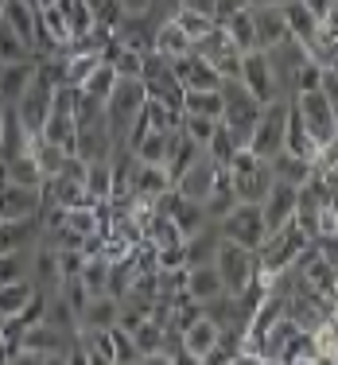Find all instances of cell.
<instances>
[{
	"label": "cell",
	"mask_w": 338,
	"mask_h": 365,
	"mask_svg": "<svg viewBox=\"0 0 338 365\" xmlns=\"http://www.w3.org/2000/svg\"><path fill=\"white\" fill-rule=\"evenodd\" d=\"M113 82H117V71H113L109 63H98L90 74L82 78V86H74V90H82V93H90V98H101V101H106L109 90H113Z\"/></svg>",
	"instance_id": "obj_39"
},
{
	"label": "cell",
	"mask_w": 338,
	"mask_h": 365,
	"mask_svg": "<svg viewBox=\"0 0 338 365\" xmlns=\"http://www.w3.org/2000/svg\"><path fill=\"white\" fill-rule=\"evenodd\" d=\"M214 272H218L222 280V292L225 295H237L245 292L249 284L257 280V253L245 245H237V241H218V249H214Z\"/></svg>",
	"instance_id": "obj_5"
},
{
	"label": "cell",
	"mask_w": 338,
	"mask_h": 365,
	"mask_svg": "<svg viewBox=\"0 0 338 365\" xmlns=\"http://www.w3.org/2000/svg\"><path fill=\"white\" fill-rule=\"evenodd\" d=\"M78 284L86 288V295H106L109 288V260L106 257H86L82 268H78Z\"/></svg>",
	"instance_id": "obj_32"
},
{
	"label": "cell",
	"mask_w": 338,
	"mask_h": 365,
	"mask_svg": "<svg viewBox=\"0 0 338 365\" xmlns=\"http://www.w3.org/2000/svg\"><path fill=\"white\" fill-rule=\"evenodd\" d=\"M296 195H299V187H288V182L272 179L268 195L261 198V222H265V233L280 230V225H288L292 218H296Z\"/></svg>",
	"instance_id": "obj_14"
},
{
	"label": "cell",
	"mask_w": 338,
	"mask_h": 365,
	"mask_svg": "<svg viewBox=\"0 0 338 365\" xmlns=\"http://www.w3.org/2000/svg\"><path fill=\"white\" fill-rule=\"evenodd\" d=\"M183 113L190 117H222V93L218 90H183Z\"/></svg>",
	"instance_id": "obj_34"
},
{
	"label": "cell",
	"mask_w": 338,
	"mask_h": 365,
	"mask_svg": "<svg viewBox=\"0 0 338 365\" xmlns=\"http://www.w3.org/2000/svg\"><path fill=\"white\" fill-rule=\"evenodd\" d=\"M4 365H43V354H31V350H16Z\"/></svg>",
	"instance_id": "obj_49"
},
{
	"label": "cell",
	"mask_w": 338,
	"mask_h": 365,
	"mask_svg": "<svg viewBox=\"0 0 338 365\" xmlns=\"http://www.w3.org/2000/svg\"><path fill=\"white\" fill-rule=\"evenodd\" d=\"M51 93H55L51 86H43V82L31 78V86L12 101V109H16V117H20V125H24V133H28V136L43 133V120H47V109H51Z\"/></svg>",
	"instance_id": "obj_10"
},
{
	"label": "cell",
	"mask_w": 338,
	"mask_h": 365,
	"mask_svg": "<svg viewBox=\"0 0 338 365\" xmlns=\"http://www.w3.org/2000/svg\"><path fill=\"white\" fill-rule=\"evenodd\" d=\"M292 365H315V358H311V361H292Z\"/></svg>",
	"instance_id": "obj_56"
},
{
	"label": "cell",
	"mask_w": 338,
	"mask_h": 365,
	"mask_svg": "<svg viewBox=\"0 0 338 365\" xmlns=\"http://www.w3.org/2000/svg\"><path fill=\"white\" fill-rule=\"evenodd\" d=\"M307 241L311 237L299 230L296 222H288V225H280V230L265 233V241L253 249V253H257V276L268 280V276L292 268V264H296V257H299V249L307 245Z\"/></svg>",
	"instance_id": "obj_3"
},
{
	"label": "cell",
	"mask_w": 338,
	"mask_h": 365,
	"mask_svg": "<svg viewBox=\"0 0 338 365\" xmlns=\"http://www.w3.org/2000/svg\"><path fill=\"white\" fill-rule=\"evenodd\" d=\"M28 55H31L28 43L16 36L8 24H0V63H20V58H28Z\"/></svg>",
	"instance_id": "obj_42"
},
{
	"label": "cell",
	"mask_w": 338,
	"mask_h": 365,
	"mask_svg": "<svg viewBox=\"0 0 338 365\" xmlns=\"http://www.w3.org/2000/svg\"><path fill=\"white\" fill-rule=\"evenodd\" d=\"M190 51H195L206 66H214V74H218V78H237L241 74V51L225 39V31L218 28V24H214L203 39H195V47H190Z\"/></svg>",
	"instance_id": "obj_8"
},
{
	"label": "cell",
	"mask_w": 338,
	"mask_h": 365,
	"mask_svg": "<svg viewBox=\"0 0 338 365\" xmlns=\"http://www.w3.org/2000/svg\"><path fill=\"white\" fill-rule=\"evenodd\" d=\"M315 358V342H311V330H296V334L288 338V342L280 346V354H276V365H292V361H311Z\"/></svg>",
	"instance_id": "obj_37"
},
{
	"label": "cell",
	"mask_w": 338,
	"mask_h": 365,
	"mask_svg": "<svg viewBox=\"0 0 338 365\" xmlns=\"http://www.w3.org/2000/svg\"><path fill=\"white\" fill-rule=\"evenodd\" d=\"M39 214H43V190L39 187H20V182H4L0 187V222L39 218Z\"/></svg>",
	"instance_id": "obj_12"
},
{
	"label": "cell",
	"mask_w": 338,
	"mask_h": 365,
	"mask_svg": "<svg viewBox=\"0 0 338 365\" xmlns=\"http://www.w3.org/2000/svg\"><path fill=\"white\" fill-rule=\"evenodd\" d=\"M55 4H63V0H31V8H55Z\"/></svg>",
	"instance_id": "obj_54"
},
{
	"label": "cell",
	"mask_w": 338,
	"mask_h": 365,
	"mask_svg": "<svg viewBox=\"0 0 338 365\" xmlns=\"http://www.w3.org/2000/svg\"><path fill=\"white\" fill-rule=\"evenodd\" d=\"M168 187H171V179H168V171H163V168H148V163H136L133 190H128V195H133L136 202L152 206V202H155V198H160Z\"/></svg>",
	"instance_id": "obj_23"
},
{
	"label": "cell",
	"mask_w": 338,
	"mask_h": 365,
	"mask_svg": "<svg viewBox=\"0 0 338 365\" xmlns=\"http://www.w3.org/2000/svg\"><path fill=\"white\" fill-rule=\"evenodd\" d=\"M261 4H288V0H249V8H261Z\"/></svg>",
	"instance_id": "obj_55"
},
{
	"label": "cell",
	"mask_w": 338,
	"mask_h": 365,
	"mask_svg": "<svg viewBox=\"0 0 338 365\" xmlns=\"http://www.w3.org/2000/svg\"><path fill=\"white\" fill-rule=\"evenodd\" d=\"M43 233V218H20V222H0V253L36 245Z\"/></svg>",
	"instance_id": "obj_25"
},
{
	"label": "cell",
	"mask_w": 338,
	"mask_h": 365,
	"mask_svg": "<svg viewBox=\"0 0 338 365\" xmlns=\"http://www.w3.org/2000/svg\"><path fill=\"white\" fill-rule=\"evenodd\" d=\"M183 295L190 303H210L222 295V280L218 272H214V264H198V268H187V280H183Z\"/></svg>",
	"instance_id": "obj_21"
},
{
	"label": "cell",
	"mask_w": 338,
	"mask_h": 365,
	"mask_svg": "<svg viewBox=\"0 0 338 365\" xmlns=\"http://www.w3.org/2000/svg\"><path fill=\"white\" fill-rule=\"evenodd\" d=\"M43 365H66V354H47V358H43Z\"/></svg>",
	"instance_id": "obj_53"
},
{
	"label": "cell",
	"mask_w": 338,
	"mask_h": 365,
	"mask_svg": "<svg viewBox=\"0 0 338 365\" xmlns=\"http://www.w3.org/2000/svg\"><path fill=\"white\" fill-rule=\"evenodd\" d=\"M0 24H8L28 47L36 43V8L28 0H0Z\"/></svg>",
	"instance_id": "obj_22"
},
{
	"label": "cell",
	"mask_w": 338,
	"mask_h": 365,
	"mask_svg": "<svg viewBox=\"0 0 338 365\" xmlns=\"http://www.w3.org/2000/svg\"><path fill=\"white\" fill-rule=\"evenodd\" d=\"M31 253H36V245H24V249H12V253H0V284L31 280Z\"/></svg>",
	"instance_id": "obj_31"
},
{
	"label": "cell",
	"mask_w": 338,
	"mask_h": 365,
	"mask_svg": "<svg viewBox=\"0 0 338 365\" xmlns=\"http://www.w3.org/2000/svg\"><path fill=\"white\" fill-rule=\"evenodd\" d=\"M171 20H175V28L183 31V36H187L190 43H195V39H203L206 31L214 28V20H210V16H203V12H190V8H179V12L171 16Z\"/></svg>",
	"instance_id": "obj_41"
},
{
	"label": "cell",
	"mask_w": 338,
	"mask_h": 365,
	"mask_svg": "<svg viewBox=\"0 0 338 365\" xmlns=\"http://www.w3.org/2000/svg\"><path fill=\"white\" fill-rule=\"evenodd\" d=\"M78 342V334H63V330H55V327H47L39 319V323H31V327H24L20 330V350H31V354H66L71 346Z\"/></svg>",
	"instance_id": "obj_15"
},
{
	"label": "cell",
	"mask_w": 338,
	"mask_h": 365,
	"mask_svg": "<svg viewBox=\"0 0 338 365\" xmlns=\"http://www.w3.org/2000/svg\"><path fill=\"white\" fill-rule=\"evenodd\" d=\"M218 28L225 31V39L233 43V47L245 55V51H257V39H253V16H249V8H241V12H233L230 20H222Z\"/></svg>",
	"instance_id": "obj_28"
},
{
	"label": "cell",
	"mask_w": 338,
	"mask_h": 365,
	"mask_svg": "<svg viewBox=\"0 0 338 365\" xmlns=\"http://www.w3.org/2000/svg\"><path fill=\"white\" fill-rule=\"evenodd\" d=\"M268 171H272V179L288 182V187H303V182L315 175V168H311L307 160H299V155H292V152H276L272 160H268Z\"/></svg>",
	"instance_id": "obj_26"
},
{
	"label": "cell",
	"mask_w": 338,
	"mask_h": 365,
	"mask_svg": "<svg viewBox=\"0 0 338 365\" xmlns=\"http://www.w3.org/2000/svg\"><path fill=\"white\" fill-rule=\"evenodd\" d=\"M237 82L245 86L249 93H253L261 106H268V101H276L280 93H276V82H272V71H268V58L265 51H245L241 55V74Z\"/></svg>",
	"instance_id": "obj_13"
},
{
	"label": "cell",
	"mask_w": 338,
	"mask_h": 365,
	"mask_svg": "<svg viewBox=\"0 0 338 365\" xmlns=\"http://www.w3.org/2000/svg\"><path fill=\"white\" fill-rule=\"evenodd\" d=\"M225 175H230V190H233L237 202L261 206V198L268 195V187H272V171H268V163L257 160L249 148H237V152H233V160L225 163Z\"/></svg>",
	"instance_id": "obj_4"
},
{
	"label": "cell",
	"mask_w": 338,
	"mask_h": 365,
	"mask_svg": "<svg viewBox=\"0 0 338 365\" xmlns=\"http://www.w3.org/2000/svg\"><path fill=\"white\" fill-rule=\"evenodd\" d=\"M4 323H8V319H4V315H0V334H4Z\"/></svg>",
	"instance_id": "obj_57"
},
{
	"label": "cell",
	"mask_w": 338,
	"mask_h": 365,
	"mask_svg": "<svg viewBox=\"0 0 338 365\" xmlns=\"http://www.w3.org/2000/svg\"><path fill=\"white\" fill-rule=\"evenodd\" d=\"M241 8H249V0H214V24L230 20V16L241 12Z\"/></svg>",
	"instance_id": "obj_48"
},
{
	"label": "cell",
	"mask_w": 338,
	"mask_h": 365,
	"mask_svg": "<svg viewBox=\"0 0 338 365\" xmlns=\"http://www.w3.org/2000/svg\"><path fill=\"white\" fill-rule=\"evenodd\" d=\"M299 4L307 8L319 24H331L334 20V0H299Z\"/></svg>",
	"instance_id": "obj_47"
},
{
	"label": "cell",
	"mask_w": 338,
	"mask_h": 365,
	"mask_svg": "<svg viewBox=\"0 0 338 365\" xmlns=\"http://www.w3.org/2000/svg\"><path fill=\"white\" fill-rule=\"evenodd\" d=\"M218 93H222V117H218V125L230 133L233 144L245 148L249 136H253V128H257V120H261V109L265 106L237 82V78H222Z\"/></svg>",
	"instance_id": "obj_1"
},
{
	"label": "cell",
	"mask_w": 338,
	"mask_h": 365,
	"mask_svg": "<svg viewBox=\"0 0 338 365\" xmlns=\"http://www.w3.org/2000/svg\"><path fill=\"white\" fill-rule=\"evenodd\" d=\"M28 4H31V0H28Z\"/></svg>",
	"instance_id": "obj_58"
},
{
	"label": "cell",
	"mask_w": 338,
	"mask_h": 365,
	"mask_svg": "<svg viewBox=\"0 0 338 365\" xmlns=\"http://www.w3.org/2000/svg\"><path fill=\"white\" fill-rule=\"evenodd\" d=\"M31 155H36V163H39V175H43V182L47 179H55L58 171L66 168V160H71V155L63 152V148H55V144H47V140H31Z\"/></svg>",
	"instance_id": "obj_36"
},
{
	"label": "cell",
	"mask_w": 338,
	"mask_h": 365,
	"mask_svg": "<svg viewBox=\"0 0 338 365\" xmlns=\"http://www.w3.org/2000/svg\"><path fill=\"white\" fill-rule=\"evenodd\" d=\"M113 136H109V128H106V120L101 125H90V128H78V136H74V160H82V163H98V160H109L113 155Z\"/></svg>",
	"instance_id": "obj_17"
},
{
	"label": "cell",
	"mask_w": 338,
	"mask_h": 365,
	"mask_svg": "<svg viewBox=\"0 0 338 365\" xmlns=\"http://www.w3.org/2000/svg\"><path fill=\"white\" fill-rule=\"evenodd\" d=\"M190 47H195V43L175 28V20L160 24V28L152 31V51H155V55H163V58H179V55H187Z\"/></svg>",
	"instance_id": "obj_27"
},
{
	"label": "cell",
	"mask_w": 338,
	"mask_h": 365,
	"mask_svg": "<svg viewBox=\"0 0 338 365\" xmlns=\"http://www.w3.org/2000/svg\"><path fill=\"white\" fill-rule=\"evenodd\" d=\"M311 342H315V358H334V354H338V330H334V319H323V323L311 330Z\"/></svg>",
	"instance_id": "obj_43"
},
{
	"label": "cell",
	"mask_w": 338,
	"mask_h": 365,
	"mask_svg": "<svg viewBox=\"0 0 338 365\" xmlns=\"http://www.w3.org/2000/svg\"><path fill=\"white\" fill-rule=\"evenodd\" d=\"M133 346H136L140 358H144V354H160L163 350V323H160V319H152V315L144 319V323L133 330Z\"/></svg>",
	"instance_id": "obj_38"
},
{
	"label": "cell",
	"mask_w": 338,
	"mask_h": 365,
	"mask_svg": "<svg viewBox=\"0 0 338 365\" xmlns=\"http://www.w3.org/2000/svg\"><path fill=\"white\" fill-rule=\"evenodd\" d=\"M109 66L117 71V78H140V51L121 47V51H117V58H113Z\"/></svg>",
	"instance_id": "obj_46"
},
{
	"label": "cell",
	"mask_w": 338,
	"mask_h": 365,
	"mask_svg": "<svg viewBox=\"0 0 338 365\" xmlns=\"http://www.w3.org/2000/svg\"><path fill=\"white\" fill-rule=\"evenodd\" d=\"M31 78H36V55L20 58V63H0V101L12 106V101L31 86Z\"/></svg>",
	"instance_id": "obj_19"
},
{
	"label": "cell",
	"mask_w": 338,
	"mask_h": 365,
	"mask_svg": "<svg viewBox=\"0 0 338 365\" xmlns=\"http://www.w3.org/2000/svg\"><path fill=\"white\" fill-rule=\"evenodd\" d=\"M284 125H288V101L276 98L268 101V106L261 109V120H257L253 136H249V152L257 155V160H272L276 152H284Z\"/></svg>",
	"instance_id": "obj_7"
},
{
	"label": "cell",
	"mask_w": 338,
	"mask_h": 365,
	"mask_svg": "<svg viewBox=\"0 0 338 365\" xmlns=\"http://www.w3.org/2000/svg\"><path fill=\"white\" fill-rule=\"evenodd\" d=\"M218 171H222V168L203 152V155H198V160L183 171V175L171 182V190H175L179 198H187V202H203V198L210 195V187L218 182Z\"/></svg>",
	"instance_id": "obj_11"
},
{
	"label": "cell",
	"mask_w": 338,
	"mask_h": 365,
	"mask_svg": "<svg viewBox=\"0 0 338 365\" xmlns=\"http://www.w3.org/2000/svg\"><path fill=\"white\" fill-rule=\"evenodd\" d=\"M171 365H206V361L195 358V354H187V350H175L171 354Z\"/></svg>",
	"instance_id": "obj_51"
},
{
	"label": "cell",
	"mask_w": 338,
	"mask_h": 365,
	"mask_svg": "<svg viewBox=\"0 0 338 365\" xmlns=\"http://www.w3.org/2000/svg\"><path fill=\"white\" fill-rule=\"evenodd\" d=\"M214 225H218V233L225 241H237V245H245V249H257L265 241L261 206H253V202H237L222 222H214Z\"/></svg>",
	"instance_id": "obj_9"
},
{
	"label": "cell",
	"mask_w": 338,
	"mask_h": 365,
	"mask_svg": "<svg viewBox=\"0 0 338 365\" xmlns=\"http://www.w3.org/2000/svg\"><path fill=\"white\" fill-rule=\"evenodd\" d=\"M117 327V299L113 295H93L78 311V330H109Z\"/></svg>",
	"instance_id": "obj_24"
},
{
	"label": "cell",
	"mask_w": 338,
	"mask_h": 365,
	"mask_svg": "<svg viewBox=\"0 0 338 365\" xmlns=\"http://www.w3.org/2000/svg\"><path fill=\"white\" fill-rule=\"evenodd\" d=\"M203 152L210 155V160L218 163V168H225V163L233 160V152H237V144H233V140H230V133H225V128L218 125V128H214V136L206 140V148H203Z\"/></svg>",
	"instance_id": "obj_44"
},
{
	"label": "cell",
	"mask_w": 338,
	"mask_h": 365,
	"mask_svg": "<svg viewBox=\"0 0 338 365\" xmlns=\"http://www.w3.org/2000/svg\"><path fill=\"white\" fill-rule=\"evenodd\" d=\"M121 12L125 16H144L148 12V0H121Z\"/></svg>",
	"instance_id": "obj_50"
},
{
	"label": "cell",
	"mask_w": 338,
	"mask_h": 365,
	"mask_svg": "<svg viewBox=\"0 0 338 365\" xmlns=\"http://www.w3.org/2000/svg\"><path fill=\"white\" fill-rule=\"evenodd\" d=\"M292 109H296L303 133L311 136L315 148H327V144H338V106L327 93L319 90H303V93H292Z\"/></svg>",
	"instance_id": "obj_2"
},
{
	"label": "cell",
	"mask_w": 338,
	"mask_h": 365,
	"mask_svg": "<svg viewBox=\"0 0 338 365\" xmlns=\"http://www.w3.org/2000/svg\"><path fill=\"white\" fill-rule=\"evenodd\" d=\"M136 365H171V354H144Z\"/></svg>",
	"instance_id": "obj_52"
},
{
	"label": "cell",
	"mask_w": 338,
	"mask_h": 365,
	"mask_svg": "<svg viewBox=\"0 0 338 365\" xmlns=\"http://www.w3.org/2000/svg\"><path fill=\"white\" fill-rule=\"evenodd\" d=\"M82 4L90 8L93 24H101V28H109V31L117 28L121 16H125V12H121V0H82Z\"/></svg>",
	"instance_id": "obj_45"
},
{
	"label": "cell",
	"mask_w": 338,
	"mask_h": 365,
	"mask_svg": "<svg viewBox=\"0 0 338 365\" xmlns=\"http://www.w3.org/2000/svg\"><path fill=\"white\" fill-rule=\"evenodd\" d=\"M168 140H171V133H155V128H148V133L140 136V144L133 148L136 163H148V168H163V163H168Z\"/></svg>",
	"instance_id": "obj_30"
},
{
	"label": "cell",
	"mask_w": 338,
	"mask_h": 365,
	"mask_svg": "<svg viewBox=\"0 0 338 365\" xmlns=\"http://www.w3.org/2000/svg\"><path fill=\"white\" fill-rule=\"evenodd\" d=\"M222 233L214 222H206L198 233H190V237H183V268H198V264H210L214 260V249H218Z\"/></svg>",
	"instance_id": "obj_20"
},
{
	"label": "cell",
	"mask_w": 338,
	"mask_h": 365,
	"mask_svg": "<svg viewBox=\"0 0 338 365\" xmlns=\"http://www.w3.org/2000/svg\"><path fill=\"white\" fill-rule=\"evenodd\" d=\"M36 299V284L31 280H16V284H0V315L12 319L20 315L28 303Z\"/></svg>",
	"instance_id": "obj_33"
},
{
	"label": "cell",
	"mask_w": 338,
	"mask_h": 365,
	"mask_svg": "<svg viewBox=\"0 0 338 365\" xmlns=\"http://www.w3.org/2000/svg\"><path fill=\"white\" fill-rule=\"evenodd\" d=\"M8 168V182H20V187H43V175H39V163L36 155H31V148L20 155V160L4 163Z\"/></svg>",
	"instance_id": "obj_40"
},
{
	"label": "cell",
	"mask_w": 338,
	"mask_h": 365,
	"mask_svg": "<svg viewBox=\"0 0 338 365\" xmlns=\"http://www.w3.org/2000/svg\"><path fill=\"white\" fill-rule=\"evenodd\" d=\"M82 187H86V198L98 206L109 202V190H113V179H109V160H98V163H86V175H82Z\"/></svg>",
	"instance_id": "obj_29"
},
{
	"label": "cell",
	"mask_w": 338,
	"mask_h": 365,
	"mask_svg": "<svg viewBox=\"0 0 338 365\" xmlns=\"http://www.w3.org/2000/svg\"><path fill=\"white\" fill-rule=\"evenodd\" d=\"M253 16V39H257V51H268L276 43L292 39L288 36V24H284V8L280 4H261V8H249Z\"/></svg>",
	"instance_id": "obj_16"
},
{
	"label": "cell",
	"mask_w": 338,
	"mask_h": 365,
	"mask_svg": "<svg viewBox=\"0 0 338 365\" xmlns=\"http://www.w3.org/2000/svg\"><path fill=\"white\" fill-rule=\"evenodd\" d=\"M58 8H63V20H66V36H71V43H82V39L93 31L90 8H86L82 0H63Z\"/></svg>",
	"instance_id": "obj_35"
},
{
	"label": "cell",
	"mask_w": 338,
	"mask_h": 365,
	"mask_svg": "<svg viewBox=\"0 0 338 365\" xmlns=\"http://www.w3.org/2000/svg\"><path fill=\"white\" fill-rule=\"evenodd\" d=\"M71 98H74V86H58L51 93V109H47V120H43V133H39V140L63 148L66 155H74V136H78Z\"/></svg>",
	"instance_id": "obj_6"
},
{
	"label": "cell",
	"mask_w": 338,
	"mask_h": 365,
	"mask_svg": "<svg viewBox=\"0 0 338 365\" xmlns=\"http://www.w3.org/2000/svg\"><path fill=\"white\" fill-rule=\"evenodd\" d=\"M218 346V327L210 323L206 315H198V319H190V323L179 330V350H187V354H195V358H210V350Z\"/></svg>",
	"instance_id": "obj_18"
}]
</instances>
